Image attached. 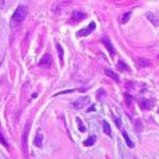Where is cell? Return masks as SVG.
<instances>
[{"mask_svg":"<svg viewBox=\"0 0 159 159\" xmlns=\"http://www.w3.org/2000/svg\"><path fill=\"white\" fill-rule=\"evenodd\" d=\"M27 13H28V10H27V7L25 6H18L17 7V10L14 11V14H13V25H16V24H20V22L22 21V20L27 17Z\"/></svg>","mask_w":159,"mask_h":159,"instance_id":"6da1fadb","label":"cell"},{"mask_svg":"<svg viewBox=\"0 0 159 159\" xmlns=\"http://www.w3.org/2000/svg\"><path fill=\"white\" fill-rule=\"evenodd\" d=\"M95 28H96V24H95V22H93V21H92V22H89V24H88V27H85L84 30L78 31V32H77V36H78V38H81V36H87V35H89V34L92 32V31L95 30Z\"/></svg>","mask_w":159,"mask_h":159,"instance_id":"7a4b0ae2","label":"cell"},{"mask_svg":"<svg viewBox=\"0 0 159 159\" xmlns=\"http://www.w3.org/2000/svg\"><path fill=\"white\" fill-rule=\"evenodd\" d=\"M88 103H89V96H81L77 101L73 102V107H74V109H81V107H84L85 105H88Z\"/></svg>","mask_w":159,"mask_h":159,"instance_id":"3957f363","label":"cell"},{"mask_svg":"<svg viewBox=\"0 0 159 159\" xmlns=\"http://www.w3.org/2000/svg\"><path fill=\"white\" fill-rule=\"evenodd\" d=\"M102 43L105 45V46L107 48V50H109V53H110V56H115V48H113V45H112V42H110V39L109 38H102Z\"/></svg>","mask_w":159,"mask_h":159,"instance_id":"277c9868","label":"cell"},{"mask_svg":"<svg viewBox=\"0 0 159 159\" xmlns=\"http://www.w3.org/2000/svg\"><path fill=\"white\" fill-rule=\"evenodd\" d=\"M50 64H52V57H50V55H45L43 57L39 60V66H42V67H49Z\"/></svg>","mask_w":159,"mask_h":159,"instance_id":"5b68a950","label":"cell"},{"mask_svg":"<svg viewBox=\"0 0 159 159\" xmlns=\"http://www.w3.org/2000/svg\"><path fill=\"white\" fill-rule=\"evenodd\" d=\"M105 74H106L107 77H110L112 80H115L116 82H120V77H119V75L116 74L115 71H112V70H110V69H106V70H105Z\"/></svg>","mask_w":159,"mask_h":159,"instance_id":"8992f818","label":"cell"},{"mask_svg":"<svg viewBox=\"0 0 159 159\" xmlns=\"http://www.w3.org/2000/svg\"><path fill=\"white\" fill-rule=\"evenodd\" d=\"M84 13H80V11H73L71 14V22H75V21H81L84 18Z\"/></svg>","mask_w":159,"mask_h":159,"instance_id":"52a82bcc","label":"cell"},{"mask_svg":"<svg viewBox=\"0 0 159 159\" xmlns=\"http://www.w3.org/2000/svg\"><path fill=\"white\" fill-rule=\"evenodd\" d=\"M28 133H30V124H27L25 131H24V135H22V148H24V151H27V137H28Z\"/></svg>","mask_w":159,"mask_h":159,"instance_id":"ba28073f","label":"cell"},{"mask_svg":"<svg viewBox=\"0 0 159 159\" xmlns=\"http://www.w3.org/2000/svg\"><path fill=\"white\" fill-rule=\"evenodd\" d=\"M95 141H96V137H95V135H91V137H88L87 140L84 141V145L85 147H91V145H93V144H95Z\"/></svg>","mask_w":159,"mask_h":159,"instance_id":"9c48e42d","label":"cell"},{"mask_svg":"<svg viewBox=\"0 0 159 159\" xmlns=\"http://www.w3.org/2000/svg\"><path fill=\"white\" fill-rule=\"evenodd\" d=\"M123 137H124V140H126V144L130 147V148H134V143L131 141V138L129 137V134H127L126 131H123Z\"/></svg>","mask_w":159,"mask_h":159,"instance_id":"30bf717a","label":"cell"},{"mask_svg":"<svg viewBox=\"0 0 159 159\" xmlns=\"http://www.w3.org/2000/svg\"><path fill=\"white\" fill-rule=\"evenodd\" d=\"M140 105H141L143 109H149V107H151V102L147 101V99H144V98L140 99Z\"/></svg>","mask_w":159,"mask_h":159,"instance_id":"8fae6325","label":"cell"},{"mask_svg":"<svg viewBox=\"0 0 159 159\" xmlns=\"http://www.w3.org/2000/svg\"><path fill=\"white\" fill-rule=\"evenodd\" d=\"M103 131L106 133L107 135L112 134V130H110V124L107 123V121H103Z\"/></svg>","mask_w":159,"mask_h":159,"instance_id":"7c38bea8","label":"cell"},{"mask_svg":"<svg viewBox=\"0 0 159 159\" xmlns=\"http://www.w3.org/2000/svg\"><path fill=\"white\" fill-rule=\"evenodd\" d=\"M77 124H78V130H80L81 133L87 131V127H85L84 124H82V121H81V119H80V117H77Z\"/></svg>","mask_w":159,"mask_h":159,"instance_id":"4fadbf2b","label":"cell"},{"mask_svg":"<svg viewBox=\"0 0 159 159\" xmlns=\"http://www.w3.org/2000/svg\"><path fill=\"white\" fill-rule=\"evenodd\" d=\"M42 138H43V135L42 134H38L35 137V145L36 147H42Z\"/></svg>","mask_w":159,"mask_h":159,"instance_id":"5bb4252c","label":"cell"},{"mask_svg":"<svg viewBox=\"0 0 159 159\" xmlns=\"http://www.w3.org/2000/svg\"><path fill=\"white\" fill-rule=\"evenodd\" d=\"M117 66H119V69H120V70H130L129 67L124 64V61H117Z\"/></svg>","mask_w":159,"mask_h":159,"instance_id":"9a60e30c","label":"cell"},{"mask_svg":"<svg viewBox=\"0 0 159 159\" xmlns=\"http://www.w3.org/2000/svg\"><path fill=\"white\" fill-rule=\"evenodd\" d=\"M0 143L3 144V145L6 147V148H8V144H7V141H6V138L3 137V134H2V131H0Z\"/></svg>","mask_w":159,"mask_h":159,"instance_id":"2e32d148","label":"cell"},{"mask_svg":"<svg viewBox=\"0 0 159 159\" xmlns=\"http://www.w3.org/2000/svg\"><path fill=\"white\" fill-rule=\"evenodd\" d=\"M57 50H59V57H60V60H63V48L60 46V45H57Z\"/></svg>","mask_w":159,"mask_h":159,"instance_id":"e0dca14e","label":"cell"},{"mask_svg":"<svg viewBox=\"0 0 159 159\" xmlns=\"http://www.w3.org/2000/svg\"><path fill=\"white\" fill-rule=\"evenodd\" d=\"M138 63H140L141 66H148L149 61H148V60H145V59H140V60H138Z\"/></svg>","mask_w":159,"mask_h":159,"instance_id":"ac0fdd59","label":"cell"},{"mask_svg":"<svg viewBox=\"0 0 159 159\" xmlns=\"http://www.w3.org/2000/svg\"><path fill=\"white\" fill-rule=\"evenodd\" d=\"M129 17H130V13H126V14H124V16H123V20H121V22H123V24H124V22H127V20H129Z\"/></svg>","mask_w":159,"mask_h":159,"instance_id":"d6986e66","label":"cell"},{"mask_svg":"<svg viewBox=\"0 0 159 159\" xmlns=\"http://www.w3.org/2000/svg\"><path fill=\"white\" fill-rule=\"evenodd\" d=\"M115 123H116V126L117 127H121V121H120V119L119 117H115Z\"/></svg>","mask_w":159,"mask_h":159,"instance_id":"ffe728a7","label":"cell"},{"mask_svg":"<svg viewBox=\"0 0 159 159\" xmlns=\"http://www.w3.org/2000/svg\"><path fill=\"white\" fill-rule=\"evenodd\" d=\"M131 101H133V99H131V95H129V93H127V95H126V102H127V105L131 103Z\"/></svg>","mask_w":159,"mask_h":159,"instance_id":"44dd1931","label":"cell"},{"mask_svg":"<svg viewBox=\"0 0 159 159\" xmlns=\"http://www.w3.org/2000/svg\"><path fill=\"white\" fill-rule=\"evenodd\" d=\"M95 109H96V107H95V105H93V106H91L89 109H88V112H93V110H95Z\"/></svg>","mask_w":159,"mask_h":159,"instance_id":"7402d4cb","label":"cell"},{"mask_svg":"<svg viewBox=\"0 0 159 159\" xmlns=\"http://www.w3.org/2000/svg\"><path fill=\"white\" fill-rule=\"evenodd\" d=\"M158 57H159V56H158Z\"/></svg>","mask_w":159,"mask_h":159,"instance_id":"603a6c76","label":"cell"}]
</instances>
